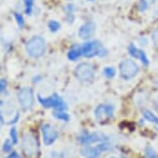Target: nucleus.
I'll return each instance as SVG.
<instances>
[{
  "instance_id": "obj_10",
  "label": "nucleus",
  "mask_w": 158,
  "mask_h": 158,
  "mask_svg": "<svg viewBox=\"0 0 158 158\" xmlns=\"http://www.w3.org/2000/svg\"><path fill=\"white\" fill-rule=\"evenodd\" d=\"M96 27L95 24L92 23V22H89L84 24L83 26L81 27L80 30H79V36L80 37L85 40L90 38L91 36H93L94 32H95Z\"/></svg>"
},
{
  "instance_id": "obj_15",
  "label": "nucleus",
  "mask_w": 158,
  "mask_h": 158,
  "mask_svg": "<svg viewBox=\"0 0 158 158\" xmlns=\"http://www.w3.org/2000/svg\"><path fill=\"white\" fill-rule=\"evenodd\" d=\"M128 52L132 56L135 57V58H138L140 59L141 53H142V50L137 49V47H135L133 44H131L128 47Z\"/></svg>"
},
{
  "instance_id": "obj_22",
  "label": "nucleus",
  "mask_w": 158,
  "mask_h": 158,
  "mask_svg": "<svg viewBox=\"0 0 158 158\" xmlns=\"http://www.w3.org/2000/svg\"><path fill=\"white\" fill-rule=\"evenodd\" d=\"M98 148L101 152H108V151L113 150V147H112V145H110V144L106 143H100V144H98Z\"/></svg>"
},
{
  "instance_id": "obj_5",
  "label": "nucleus",
  "mask_w": 158,
  "mask_h": 158,
  "mask_svg": "<svg viewBox=\"0 0 158 158\" xmlns=\"http://www.w3.org/2000/svg\"><path fill=\"white\" fill-rule=\"evenodd\" d=\"M38 101L44 108H55L58 110H63L66 108V105L60 96L54 94L48 98H42L41 95H37Z\"/></svg>"
},
{
  "instance_id": "obj_29",
  "label": "nucleus",
  "mask_w": 158,
  "mask_h": 158,
  "mask_svg": "<svg viewBox=\"0 0 158 158\" xmlns=\"http://www.w3.org/2000/svg\"><path fill=\"white\" fill-rule=\"evenodd\" d=\"M156 106V111H158V100H156V104H155Z\"/></svg>"
},
{
  "instance_id": "obj_25",
  "label": "nucleus",
  "mask_w": 158,
  "mask_h": 158,
  "mask_svg": "<svg viewBox=\"0 0 158 158\" xmlns=\"http://www.w3.org/2000/svg\"><path fill=\"white\" fill-rule=\"evenodd\" d=\"M152 39L156 47H158V28L155 29L152 34Z\"/></svg>"
},
{
  "instance_id": "obj_26",
  "label": "nucleus",
  "mask_w": 158,
  "mask_h": 158,
  "mask_svg": "<svg viewBox=\"0 0 158 158\" xmlns=\"http://www.w3.org/2000/svg\"><path fill=\"white\" fill-rule=\"evenodd\" d=\"M148 8V3L146 0H141L140 3H139V8L141 11H145Z\"/></svg>"
},
{
  "instance_id": "obj_7",
  "label": "nucleus",
  "mask_w": 158,
  "mask_h": 158,
  "mask_svg": "<svg viewBox=\"0 0 158 158\" xmlns=\"http://www.w3.org/2000/svg\"><path fill=\"white\" fill-rule=\"evenodd\" d=\"M18 101L24 109H30L33 105V93L31 88L26 87V88L22 89L18 93Z\"/></svg>"
},
{
  "instance_id": "obj_4",
  "label": "nucleus",
  "mask_w": 158,
  "mask_h": 158,
  "mask_svg": "<svg viewBox=\"0 0 158 158\" xmlns=\"http://www.w3.org/2000/svg\"><path fill=\"white\" fill-rule=\"evenodd\" d=\"M139 68L132 60H126L121 62L119 66L120 75L124 80H131L138 73Z\"/></svg>"
},
{
  "instance_id": "obj_31",
  "label": "nucleus",
  "mask_w": 158,
  "mask_h": 158,
  "mask_svg": "<svg viewBox=\"0 0 158 158\" xmlns=\"http://www.w3.org/2000/svg\"><path fill=\"white\" fill-rule=\"evenodd\" d=\"M156 87L158 88V81H156Z\"/></svg>"
},
{
  "instance_id": "obj_14",
  "label": "nucleus",
  "mask_w": 158,
  "mask_h": 158,
  "mask_svg": "<svg viewBox=\"0 0 158 158\" xmlns=\"http://www.w3.org/2000/svg\"><path fill=\"white\" fill-rule=\"evenodd\" d=\"M143 116L149 122L154 123L156 124H158V118L153 113L149 111V110H144L143 111Z\"/></svg>"
},
{
  "instance_id": "obj_6",
  "label": "nucleus",
  "mask_w": 158,
  "mask_h": 158,
  "mask_svg": "<svg viewBox=\"0 0 158 158\" xmlns=\"http://www.w3.org/2000/svg\"><path fill=\"white\" fill-rule=\"evenodd\" d=\"M75 75L81 81H89L94 77V70L89 63H81L75 69Z\"/></svg>"
},
{
  "instance_id": "obj_13",
  "label": "nucleus",
  "mask_w": 158,
  "mask_h": 158,
  "mask_svg": "<svg viewBox=\"0 0 158 158\" xmlns=\"http://www.w3.org/2000/svg\"><path fill=\"white\" fill-rule=\"evenodd\" d=\"M81 54H82V50H81V47L75 46L68 52V58L70 60H76L79 57L81 56Z\"/></svg>"
},
{
  "instance_id": "obj_24",
  "label": "nucleus",
  "mask_w": 158,
  "mask_h": 158,
  "mask_svg": "<svg viewBox=\"0 0 158 158\" xmlns=\"http://www.w3.org/2000/svg\"><path fill=\"white\" fill-rule=\"evenodd\" d=\"M14 17H15L16 20H17L18 26L20 27H23L24 26V19L23 18V16L21 14H19V13H14Z\"/></svg>"
},
{
  "instance_id": "obj_27",
  "label": "nucleus",
  "mask_w": 158,
  "mask_h": 158,
  "mask_svg": "<svg viewBox=\"0 0 158 158\" xmlns=\"http://www.w3.org/2000/svg\"><path fill=\"white\" fill-rule=\"evenodd\" d=\"M6 85H7V81H6L5 79H1V81H0V89H1V92H3L4 89L6 88Z\"/></svg>"
},
{
  "instance_id": "obj_3",
  "label": "nucleus",
  "mask_w": 158,
  "mask_h": 158,
  "mask_svg": "<svg viewBox=\"0 0 158 158\" xmlns=\"http://www.w3.org/2000/svg\"><path fill=\"white\" fill-rule=\"evenodd\" d=\"M22 148L24 154L29 157H34L38 152V143L31 134H24L22 140Z\"/></svg>"
},
{
  "instance_id": "obj_23",
  "label": "nucleus",
  "mask_w": 158,
  "mask_h": 158,
  "mask_svg": "<svg viewBox=\"0 0 158 158\" xmlns=\"http://www.w3.org/2000/svg\"><path fill=\"white\" fill-rule=\"evenodd\" d=\"M12 143L10 142V140H6L3 143V150L4 152H10L11 150H12Z\"/></svg>"
},
{
  "instance_id": "obj_21",
  "label": "nucleus",
  "mask_w": 158,
  "mask_h": 158,
  "mask_svg": "<svg viewBox=\"0 0 158 158\" xmlns=\"http://www.w3.org/2000/svg\"><path fill=\"white\" fill-rule=\"evenodd\" d=\"M104 75L107 78H113L115 75V70L113 67H106L104 69Z\"/></svg>"
},
{
  "instance_id": "obj_20",
  "label": "nucleus",
  "mask_w": 158,
  "mask_h": 158,
  "mask_svg": "<svg viewBox=\"0 0 158 158\" xmlns=\"http://www.w3.org/2000/svg\"><path fill=\"white\" fill-rule=\"evenodd\" d=\"M10 137L12 139L13 144H17L18 142V132L15 127H12L10 130Z\"/></svg>"
},
{
  "instance_id": "obj_1",
  "label": "nucleus",
  "mask_w": 158,
  "mask_h": 158,
  "mask_svg": "<svg viewBox=\"0 0 158 158\" xmlns=\"http://www.w3.org/2000/svg\"><path fill=\"white\" fill-rule=\"evenodd\" d=\"M46 51V42L42 36H33L26 44L27 53L31 57L38 58L43 56Z\"/></svg>"
},
{
  "instance_id": "obj_12",
  "label": "nucleus",
  "mask_w": 158,
  "mask_h": 158,
  "mask_svg": "<svg viewBox=\"0 0 158 158\" xmlns=\"http://www.w3.org/2000/svg\"><path fill=\"white\" fill-rule=\"evenodd\" d=\"M81 153L85 158H99L101 155V151L98 149V147H84L81 148Z\"/></svg>"
},
{
  "instance_id": "obj_17",
  "label": "nucleus",
  "mask_w": 158,
  "mask_h": 158,
  "mask_svg": "<svg viewBox=\"0 0 158 158\" xmlns=\"http://www.w3.org/2000/svg\"><path fill=\"white\" fill-rule=\"evenodd\" d=\"M25 3V13L27 15H31L32 13V6H33L34 0H23Z\"/></svg>"
},
{
  "instance_id": "obj_28",
  "label": "nucleus",
  "mask_w": 158,
  "mask_h": 158,
  "mask_svg": "<svg viewBox=\"0 0 158 158\" xmlns=\"http://www.w3.org/2000/svg\"><path fill=\"white\" fill-rule=\"evenodd\" d=\"M9 157L10 158H20V156H18V154L16 152H13L10 154V156H9Z\"/></svg>"
},
{
  "instance_id": "obj_32",
  "label": "nucleus",
  "mask_w": 158,
  "mask_h": 158,
  "mask_svg": "<svg viewBox=\"0 0 158 158\" xmlns=\"http://www.w3.org/2000/svg\"><path fill=\"white\" fill-rule=\"evenodd\" d=\"M89 1H94V0H89Z\"/></svg>"
},
{
  "instance_id": "obj_30",
  "label": "nucleus",
  "mask_w": 158,
  "mask_h": 158,
  "mask_svg": "<svg viewBox=\"0 0 158 158\" xmlns=\"http://www.w3.org/2000/svg\"><path fill=\"white\" fill-rule=\"evenodd\" d=\"M155 128L158 131V124H156V127H155Z\"/></svg>"
},
{
  "instance_id": "obj_18",
  "label": "nucleus",
  "mask_w": 158,
  "mask_h": 158,
  "mask_svg": "<svg viewBox=\"0 0 158 158\" xmlns=\"http://www.w3.org/2000/svg\"><path fill=\"white\" fill-rule=\"evenodd\" d=\"M145 155L148 158H158V155L156 153L154 149L149 146L145 148Z\"/></svg>"
},
{
  "instance_id": "obj_9",
  "label": "nucleus",
  "mask_w": 158,
  "mask_h": 158,
  "mask_svg": "<svg viewBox=\"0 0 158 158\" xmlns=\"http://www.w3.org/2000/svg\"><path fill=\"white\" fill-rule=\"evenodd\" d=\"M78 140L82 144L88 145V144L95 143L97 142H101L104 139V137H102L101 135L98 133H83L79 137Z\"/></svg>"
},
{
  "instance_id": "obj_34",
  "label": "nucleus",
  "mask_w": 158,
  "mask_h": 158,
  "mask_svg": "<svg viewBox=\"0 0 158 158\" xmlns=\"http://www.w3.org/2000/svg\"><path fill=\"white\" fill-rule=\"evenodd\" d=\"M111 158H115V157H111Z\"/></svg>"
},
{
  "instance_id": "obj_19",
  "label": "nucleus",
  "mask_w": 158,
  "mask_h": 158,
  "mask_svg": "<svg viewBox=\"0 0 158 158\" xmlns=\"http://www.w3.org/2000/svg\"><path fill=\"white\" fill-rule=\"evenodd\" d=\"M48 27H49L50 31H52V32H56V31H57L60 29V25L58 22L50 21L49 23H48Z\"/></svg>"
},
{
  "instance_id": "obj_16",
  "label": "nucleus",
  "mask_w": 158,
  "mask_h": 158,
  "mask_svg": "<svg viewBox=\"0 0 158 158\" xmlns=\"http://www.w3.org/2000/svg\"><path fill=\"white\" fill-rule=\"evenodd\" d=\"M53 116L57 118V119H60L62 120V121H65V122H67L70 119V116H69V114L65 113V112L62 111H57V112H54L53 113Z\"/></svg>"
},
{
  "instance_id": "obj_33",
  "label": "nucleus",
  "mask_w": 158,
  "mask_h": 158,
  "mask_svg": "<svg viewBox=\"0 0 158 158\" xmlns=\"http://www.w3.org/2000/svg\"><path fill=\"white\" fill-rule=\"evenodd\" d=\"M6 158H10V157H9V156H8V157H6Z\"/></svg>"
},
{
  "instance_id": "obj_2",
  "label": "nucleus",
  "mask_w": 158,
  "mask_h": 158,
  "mask_svg": "<svg viewBox=\"0 0 158 158\" xmlns=\"http://www.w3.org/2000/svg\"><path fill=\"white\" fill-rule=\"evenodd\" d=\"M82 50V55L85 57L90 58V57L95 56H104L105 53V49L103 47V45L98 41H91V42H85L81 47Z\"/></svg>"
},
{
  "instance_id": "obj_11",
  "label": "nucleus",
  "mask_w": 158,
  "mask_h": 158,
  "mask_svg": "<svg viewBox=\"0 0 158 158\" xmlns=\"http://www.w3.org/2000/svg\"><path fill=\"white\" fill-rule=\"evenodd\" d=\"M114 110V107L112 105H98L94 111V114L97 120H100L104 114L108 118L113 116Z\"/></svg>"
},
{
  "instance_id": "obj_8",
  "label": "nucleus",
  "mask_w": 158,
  "mask_h": 158,
  "mask_svg": "<svg viewBox=\"0 0 158 158\" xmlns=\"http://www.w3.org/2000/svg\"><path fill=\"white\" fill-rule=\"evenodd\" d=\"M43 143L46 146H50L54 143L58 137V132L54 127L49 124H44L42 127Z\"/></svg>"
}]
</instances>
